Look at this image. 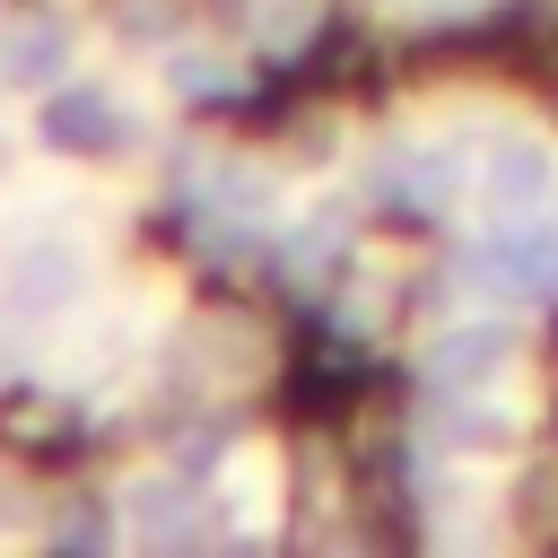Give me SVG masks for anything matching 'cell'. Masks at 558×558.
I'll use <instances>...</instances> for the list:
<instances>
[{
  "mask_svg": "<svg viewBox=\"0 0 558 558\" xmlns=\"http://www.w3.org/2000/svg\"><path fill=\"white\" fill-rule=\"evenodd\" d=\"M549 192H558L549 140H532V131L488 140V157H480V201H488L497 218H532V209H549Z\"/></svg>",
  "mask_w": 558,
  "mask_h": 558,
  "instance_id": "obj_1",
  "label": "cell"
},
{
  "mask_svg": "<svg viewBox=\"0 0 558 558\" xmlns=\"http://www.w3.org/2000/svg\"><path fill=\"white\" fill-rule=\"evenodd\" d=\"M35 131H44V148H61V157H87V148H113V131H122V105L105 96V87H52L44 96V113H35Z\"/></svg>",
  "mask_w": 558,
  "mask_h": 558,
  "instance_id": "obj_2",
  "label": "cell"
},
{
  "mask_svg": "<svg viewBox=\"0 0 558 558\" xmlns=\"http://www.w3.org/2000/svg\"><path fill=\"white\" fill-rule=\"evenodd\" d=\"M78 288H87V253H78V244H35V253L9 262L0 305H9V314H61Z\"/></svg>",
  "mask_w": 558,
  "mask_h": 558,
  "instance_id": "obj_3",
  "label": "cell"
},
{
  "mask_svg": "<svg viewBox=\"0 0 558 558\" xmlns=\"http://www.w3.org/2000/svg\"><path fill=\"white\" fill-rule=\"evenodd\" d=\"M506 227H514V235H497V244H488L497 288H523V296L558 288V227H541V209H532V218H506Z\"/></svg>",
  "mask_w": 558,
  "mask_h": 558,
  "instance_id": "obj_4",
  "label": "cell"
},
{
  "mask_svg": "<svg viewBox=\"0 0 558 558\" xmlns=\"http://www.w3.org/2000/svg\"><path fill=\"white\" fill-rule=\"evenodd\" d=\"M61 70H70V26L61 17H26V26L0 35V78L9 87H52Z\"/></svg>",
  "mask_w": 558,
  "mask_h": 558,
  "instance_id": "obj_5",
  "label": "cell"
},
{
  "mask_svg": "<svg viewBox=\"0 0 558 558\" xmlns=\"http://www.w3.org/2000/svg\"><path fill=\"white\" fill-rule=\"evenodd\" d=\"M506 323H453L436 349H427V366L445 375V384H488V375H506Z\"/></svg>",
  "mask_w": 558,
  "mask_h": 558,
  "instance_id": "obj_6",
  "label": "cell"
},
{
  "mask_svg": "<svg viewBox=\"0 0 558 558\" xmlns=\"http://www.w3.org/2000/svg\"><path fill=\"white\" fill-rule=\"evenodd\" d=\"M401 183H410L418 209H453V192H462V157H453V148H418Z\"/></svg>",
  "mask_w": 558,
  "mask_h": 558,
  "instance_id": "obj_7",
  "label": "cell"
}]
</instances>
